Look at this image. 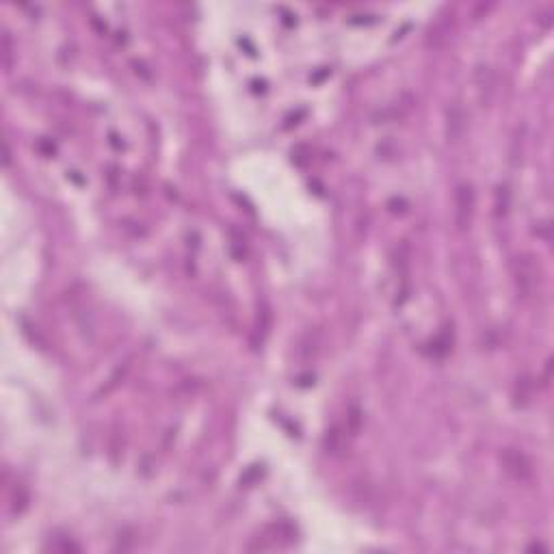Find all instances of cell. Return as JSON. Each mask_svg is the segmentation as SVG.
Masks as SVG:
<instances>
[{
  "label": "cell",
  "mask_w": 554,
  "mask_h": 554,
  "mask_svg": "<svg viewBox=\"0 0 554 554\" xmlns=\"http://www.w3.org/2000/svg\"><path fill=\"white\" fill-rule=\"evenodd\" d=\"M476 85H478V96H481V102L490 104L492 98H494V92H496V74L490 65H483L476 69Z\"/></svg>",
  "instance_id": "7"
},
{
  "label": "cell",
  "mask_w": 554,
  "mask_h": 554,
  "mask_svg": "<svg viewBox=\"0 0 554 554\" xmlns=\"http://www.w3.org/2000/svg\"><path fill=\"white\" fill-rule=\"evenodd\" d=\"M515 282H517V288L522 291V295H533L535 291V284H537V279H535V262L528 260L526 256H520V258H515Z\"/></svg>",
  "instance_id": "3"
},
{
  "label": "cell",
  "mask_w": 554,
  "mask_h": 554,
  "mask_svg": "<svg viewBox=\"0 0 554 554\" xmlns=\"http://www.w3.org/2000/svg\"><path fill=\"white\" fill-rule=\"evenodd\" d=\"M320 349H323V334H320L318 329L306 331L297 343V353H299V357H303V360H314V357L320 353Z\"/></svg>",
  "instance_id": "5"
},
{
  "label": "cell",
  "mask_w": 554,
  "mask_h": 554,
  "mask_svg": "<svg viewBox=\"0 0 554 554\" xmlns=\"http://www.w3.org/2000/svg\"><path fill=\"white\" fill-rule=\"evenodd\" d=\"M3 61H5V67L11 65V42L7 33L3 35Z\"/></svg>",
  "instance_id": "10"
},
{
  "label": "cell",
  "mask_w": 554,
  "mask_h": 554,
  "mask_svg": "<svg viewBox=\"0 0 554 554\" xmlns=\"http://www.w3.org/2000/svg\"><path fill=\"white\" fill-rule=\"evenodd\" d=\"M507 208H509V189H507V187H500V189H498L496 212H498V214H507Z\"/></svg>",
  "instance_id": "9"
},
{
  "label": "cell",
  "mask_w": 554,
  "mask_h": 554,
  "mask_svg": "<svg viewBox=\"0 0 554 554\" xmlns=\"http://www.w3.org/2000/svg\"><path fill=\"white\" fill-rule=\"evenodd\" d=\"M362 420H364V416H362V409L357 407V405H351V409L347 412V431H349V435H351V438H355L357 433H360V429H362Z\"/></svg>",
  "instance_id": "8"
},
{
  "label": "cell",
  "mask_w": 554,
  "mask_h": 554,
  "mask_svg": "<svg viewBox=\"0 0 554 554\" xmlns=\"http://www.w3.org/2000/svg\"><path fill=\"white\" fill-rule=\"evenodd\" d=\"M503 466L515 481H530L533 478V463L520 449H505Z\"/></svg>",
  "instance_id": "2"
},
{
  "label": "cell",
  "mask_w": 554,
  "mask_h": 554,
  "mask_svg": "<svg viewBox=\"0 0 554 554\" xmlns=\"http://www.w3.org/2000/svg\"><path fill=\"white\" fill-rule=\"evenodd\" d=\"M3 165L9 167L11 165V150H9V143L3 141Z\"/></svg>",
  "instance_id": "11"
},
{
  "label": "cell",
  "mask_w": 554,
  "mask_h": 554,
  "mask_svg": "<svg viewBox=\"0 0 554 554\" xmlns=\"http://www.w3.org/2000/svg\"><path fill=\"white\" fill-rule=\"evenodd\" d=\"M349 431H347V426H340V424H336V426H331L329 431L325 433V440H323V444H325V451L329 453V455H334V457H338V455H343L347 449H349Z\"/></svg>",
  "instance_id": "4"
},
{
  "label": "cell",
  "mask_w": 554,
  "mask_h": 554,
  "mask_svg": "<svg viewBox=\"0 0 554 554\" xmlns=\"http://www.w3.org/2000/svg\"><path fill=\"white\" fill-rule=\"evenodd\" d=\"M455 223L459 230H468L474 217V206H476V195L472 184H459L455 193Z\"/></svg>",
  "instance_id": "1"
},
{
  "label": "cell",
  "mask_w": 554,
  "mask_h": 554,
  "mask_svg": "<svg viewBox=\"0 0 554 554\" xmlns=\"http://www.w3.org/2000/svg\"><path fill=\"white\" fill-rule=\"evenodd\" d=\"M466 113H463L461 106H453V109H449V115H446V137H449V141H459L463 135H466Z\"/></svg>",
  "instance_id": "6"
}]
</instances>
